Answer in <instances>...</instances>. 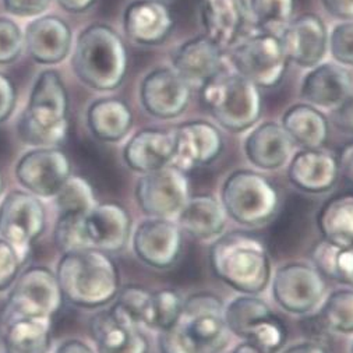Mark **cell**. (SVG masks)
I'll use <instances>...</instances> for the list:
<instances>
[{
	"label": "cell",
	"mask_w": 353,
	"mask_h": 353,
	"mask_svg": "<svg viewBox=\"0 0 353 353\" xmlns=\"http://www.w3.org/2000/svg\"><path fill=\"white\" fill-rule=\"evenodd\" d=\"M223 302L210 292H199L183 301L176 321L159 332L161 353H219L229 345Z\"/></svg>",
	"instance_id": "cell-1"
},
{
	"label": "cell",
	"mask_w": 353,
	"mask_h": 353,
	"mask_svg": "<svg viewBox=\"0 0 353 353\" xmlns=\"http://www.w3.org/2000/svg\"><path fill=\"white\" fill-rule=\"evenodd\" d=\"M208 260L214 275L242 295H260L272 278L265 243L248 232L221 234L210 246Z\"/></svg>",
	"instance_id": "cell-2"
},
{
	"label": "cell",
	"mask_w": 353,
	"mask_h": 353,
	"mask_svg": "<svg viewBox=\"0 0 353 353\" xmlns=\"http://www.w3.org/2000/svg\"><path fill=\"white\" fill-rule=\"evenodd\" d=\"M54 274L65 299L81 309H102L121 290L119 268L109 253L98 249L65 253Z\"/></svg>",
	"instance_id": "cell-3"
},
{
	"label": "cell",
	"mask_w": 353,
	"mask_h": 353,
	"mask_svg": "<svg viewBox=\"0 0 353 353\" xmlns=\"http://www.w3.org/2000/svg\"><path fill=\"white\" fill-rule=\"evenodd\" d=\"M17 132L23 143L35 147L61 145L69 133V94L56 70L42 72L21 113Z\"/></svg>",
	"instance_id": "cell-4"
},
{
	"label": "cell",
	"mask_w": 353,
	"mask_h": 353,
	"mask_svg": "<svg viewBox=\"0 0 353 353\" xmlns=\"http://www.w3.org/2000/svg\"><path fill=\"white\" fill-rule=\"evenodd\" d=\"M72 65L76 76L97 91H113L123 83L129 56L128 49L112 27L95 23L77 38Z\"/></svg>",
	"instance_id": "cell-5"
},
{
	"label": "cell",
	"mask_w": 353,
	"mask_h": 353,
	"mask_svg": "<svg viewBox=\"0 0 353 353\" xmlns=\"http://www.w3.org/2000/svg\"><path fill=\"white\" fill-rule=\"evenodd\" d=\"M260 90L238 72L223 69L201 85V102L221 128L243 133L254 128L261 116Z\"/></svg>",
	"instance_id": "cell-6"
},
{
	"label": "cell",
	"mask_w": 353,
	"mask_h": 353,
	"mask_svg": "<svg viewBox=\"0 0 353 353\" xmlns=\"http://www.w3.org/2000/svg\"><path fill=\"white\" fill-rule=\"evenodd\" d=\"M219 200L228 218L243 226L264 225L279 208V193L272 182L249 169L234 170L228 176Z\"/></svg>",
	"instance_id": "cell-7"
},
{
	"label": "cell",
	"mask_w": 353,
	"mask_h": 353,
	"mask_svg": "<svg viewBox=\"0 0 353 353\" xmlns=\"http://www.w3.org/2000/svg\"><path fill=\"white\" fill-rule=\"evenodd\" d=\"M65 302L56 274L46 267L35 265L19 275L5 306L6 324L24 317H50L61 312Z\"/></svg>",
	"instance_id": "cell-8"
},
{
	"label": "cell",
	"mask_w": 353,
	"mask_h": 353,
	"mask_svg": "<svg viewBox=\"0 0 353 353\" xmlns=\"http://www.w3.org/2000/svg\"><path fill=\"white\" fill-rule=\"evenodd\" d=\"M223 319L230 334L274 353L286 343L288 332L283 321L257 295H242L232 299L223 306Z\"/></svg>",
	"instance_id": "cell-9"
},
{
	"label": "cell",
	"mask_w": 353,
	"mask_h": 353,
	"mask_svg": "<svg viewBox=\"0 0 353 353\" xmlns=\"http://www.w3.org/2000/svg\"><path fill=\"white\" fill-rule=\"evenodd\" d=\"M274 302L286 313L295 316L317 310L327 296V279L307 263L293 261L275 270L271 278Z\"/></svg>",
	"instance_id": "cell-10"
},
{
	"label": "cell",
	"mask_w": 353,
	"mask_h": 353,
	"mask_svg": "<svg viewBox=\"0 0 353 353\" xmlns=\"http://www.w3.org/2000/svg\"><path fill=\"white\" fill-rule=\"evenodd\" d=\"M230 62L234 72L259 88L276 87L283 80L289 63L281 38L263 31L234 45Z\"/></svg>",
	"instance_id": "cell-11"
},
{
	"label": "cell",
	"mask_w": 353,
	"mask_h": 353,
	"mask_svg": "<svg viewBox=\"0 0 353 353\" xmlns=\"http://www.w3.org/2000/svg\"><path fill=\"white\" fill-rule=\"evenodd\" d=\"M190 197L188 173L173 165L144 173L136 185L137 204L150 218H176Z\"/></svg>",
	"instance_id": "cell-12"
},
{
	"label": "cell",
	"mask_w": 353,
	"mask_h": 353,
	"mask_svg": "<svg viewBox=\"0 0 353 353\" xmlns=\"http://www.w3.org/2000/svg\"><path fill=\"white\" fill-rule=\"evenodd\" d=\"M46 226V211L30 192L14 190L0 204V236L9 241L24 261L28 260L35 241Z\"/></svg>",
	"instance_id": "cell-13"
},
{
	"label": "cell",
	"mask_w": 353,
	"mask_h": 353,
	"mask_svg": "<svg viewBox=\"0 0 353 353\" xmlns=\"http://www.w3.org/2000/svg\"><path fill=\"white\" fill-rule=\"evenodd\" d=\"M70 176L72 161L57 147H35L24 154L16 166L19 183L42 199L54 197Z\"/></svg>",
	"instance_id": "cell-14"
},
{
	"label": "cell",
	"mask_w": 353,
	"mask_h": 353,
	"mask_svg": "<svg viewBox=\"0 0 353 353\" xmlns=\"http://www.w3.org/2000/svg\"><path fill=\"white\" fill-rule=\"evenodd\" d=\"M137 259L157 270L170 268L183 248V232L178 222L166 218H148L137 225L133 234Z\"/></svg>",
	"instance_id": "cell-15"
},
{
	"label": "cell",
	"mask_w": 353,
	"mask_h": 353,
	"mask_svg": "<svg viewBox=\"0 0 353 353\" xmlns=\"http://www.w3.org/2000/svg\"><path fill=\"white\" fill-rule=\"evenodd\" d=\"M140 99L143 108L157 119H174L190 103L192 84L174 69L158 68L141 81Z\"/></svg>",
	"instance_id": "cell-16"
},
{
	"label": "cell",
	"mask_w": 353,
	"mask_h": 353,
	"mask_svg": "<svg viewBox=\"0 0 353 353\" xmlns=\"http://www.w3.org/2000/svg\"><path fill=\"white\" fill-rule=\"evenodd\" d=\"M173 132L174 154L172 163L183 172L210 165L223 150L221 132L205 121H192L179 125Z\"/></svg>",
	"instance_id": "cell-17"
},
{
	"label": "cell",
	"mask_w": 353,
	"mask_h": 353,
	"mask_svg": "<svg viewBox=\"0 0 353 353\" xmlns=\"http://www.w3.org/2000/svg\"><path fill=\"white\" fill-rule=\"evenodd\" d=\"M84 233L91 249L122 252L132 236V216L119 203H98L84 216Z\"/></svg>",
	"instance_id": "cell-18"
},
{
	"label": "cell",
	"mask_w": 353,
	"mask_h": 353,
	"mask_svg": "<svg viewBox=\"0 0 353 353\" xmlns=\"http://www.w3.org/2000/svg\"><path fill=\"white\" fill-rule=\"evenodd\" d=\"M288 61L301 68L320 65L328 50V32L324 21L313 13L292 20L279 35Z\"/></svg>",
	"instance_id": "cell-19"
},
{
	"label": "cell",
	"mask_w": 353,
	"mask_h": 353,
	"mask_svg": "<svg viewBox=\"0 0 353 353\" xmlns=\"http://www.w3.org/2000/svg\"><path fill=\"white\" fill-rule=\"evenodd\" d=\"M201 20L205 35L221 49L246 38L250 10L245 0H203Z\"/></svg>",
	"instance_id": "cell-20"
},
{
	"label": "cell",
	"mask_w": 353,
	"mask_h": 353,
	"mask_svg": "<svg viewBox=\"0 0 353 353\" xmlns=\"http://www.w3.org/2000/svg\"><path fill=\"white\" fill-rule=\"evenodd\" d=\"M339 178L338 158L321 148H303L292 157L288 166V179L296 189L321 194L330 192Z\"/></svg>",
	"instance_id": "cell-21"
},
{
	"label": "cell",
	"mask_w": 353,
	"mask_h": 353,
	"mask_svg": "<svg viewBox=\"0 0 353 353\" xmlns=\"http://www.w3.org/2000/svg\"><path fill=\"white\" fill-rule=\"evenodd\" d=\"M24 45L37 63L57 65L70 53L72 28L56 16L35 19L26 28Z\"/></svg>",
	"instance_id": "cell-22"
},
{
	"label": "cell",
	"mask_w": 353,
	"mask_h": 353,
	"mask_svg": "<svg viewBox=\"0 0 353 353\" xmlns=\"http://www.w3.org/2000/svg\"><path fill=\"white\" fill-rule=\"evenodd\" d=\"M173 26V16L161 0H134L123 14L125 34L139 45L162 43L172 32Z\"/></svg>",
	"instance_id": "cell-23"
},
{
	"label": "cell",
	"mask_w": 353,
	"mask_h": 353,
	"mask_svg": "<svg viewBox=\"0 0 353 353\" xmlns=\"http://www.w3.org/2000/svg\"><path fill=\"white\" fill-rule=\"evenodd\" d=\"M172 62L173 69L192 85H203L225 69L222 49L207 35L182 43L173 54Z\"/></svg>",
	"instance_id": "cell-24"
},
{
	"label": "cell",
	"mask_w": 353,
	"mask_h": 353,
	"mask_svg": "<svg viewBox=\"0 0 353 353\" xmlns=\"http://www.w3.org/2000/svg\"><path fill=\"white\" fill-rule=\"evenodd\" d=\"M293 145L282 125L264 122L256 126L245 140V154L249 162L261 170L283 168L292 155Z\"/></svg>",
	"instance_id": "cell-25"
},
{
	"label": "cell",
	"mask_w": 353,
	"mask_h": 353,
	"mask_svg": "<svg viewBox=\"0 0 353 353\" xmlns=\"http://www.w3.org/2000/svg\"><path fill=\"white\" fill-rule=\"evenodd\" d=\"M173 154V132L143 129L128 141L123 150V159L132 170L144 174L170 165Z\"/></svg>",
	"instance_id": "cell-26"
},
{
	"label": "cell",
	"mask_w": 353,
	"mask_h": 353,
	"mask_svg": "<svg viewBox=\"0 0 353 353\" xmlns=\"http://www.w3.org/2000/svg\"><path fill=\"white\" fill-rule=\"evenodd\" d=\"M352 95V77L341 65L323 63L312 68L305 76L301 97L307 103L334 108Z\"/></svg>",
	"instance_id": "cell-27"
},
{
	"label": "cell",
	"mask_w": 353,
	"mask_h": 353,
	"mask_svg": "<svg viewBox=\"0 0 353 353\" xmlns=\"http://www.w3.org/2000/svg\"><path fill=\"white\" fill-rule=\"evenodd\" d=\"M91 335L98 353H148L150 342L140 327L116 321L109 309L97 313L91 323Z\"/></svg>",
	"instance_id": "cell-28"
},
{
	"label": "cell",
	"mask_w": 353,
	"mask_h": 353,
	"mask_svg": "<svg viewBox=\"0 0 353 353\" xmlns=\"http://www.w3.org/2000/svg\"><path fill=\"white\" fill-rule=\"evenodd\" d=\"M182 232L200 241L216 239L226 228L228 215L225 208L212 194L192 196L176 216Z\"/></svg>",
	"instance_id": "cell-29"
},
{
	"label": "cell",
	"mask_w": 353,
	"mask_h": 353,
	"mask_svg": "<svg viewBox=\"0 0 353 353\" xmlns=\"http://www.w3.org/2000/svg\"><path fill=\"white\" fill-rule=\"evenodd\" d=\"M87 123L98 140L117 143L132 130L133 112L123 99L101 98L90 105Z\"/></svg>",
	"instance_id": "cell-30"
},
{
	"label": "cell",
	"mask_w": 353,
	"mask_h": 353,
	"mask_svg": "<svg viewBox=\"0 0 353 353\" xmlns=\"http://www.w3.org/2000/svg\"><path fill=\"white\" fill-rule=\"evenodd\" d=\"M282 128L292 141L302 148H321L330 134V122L317 106L310 103H296L282 116Z\"/></svg>",
	"instance_id": "cell-31"
},
{
	"label": "cell",
	"mask_w": 353,
	"mask_h": 353,
	"mask_svg": "<svg viewBox=\"0 0 353 353\" xmlns=\"http://www.w3.org/2000/svg\"><path fill=\"white\" fill-rule=\"evenodd\" d=\"M50 317H24L6 324L3 347L6 353H49L52 347Z\"/></svg>",
	"instance_id": "cell-32"
},
{
	"label": "cell",
	"mask_w": 353,
	"mask_h": 353,
	"mask_svg": "<svg viewBox=\"0 0 353 353\" xmlns=\"http://www.w3.org/2000/svg\"><path fill=\"white\" fill-rule=\"evenodd\" d=\"M317 226L324 241L338 246H353V194H338L327 200L319 214Z\"/></svg>",
	"instance_id": "cell-33"
},
{
	"label": "cell",
	"mask_w": 353,
	"mask_h": 353,
	"mask_svg": "<svg viewBox=\"0 0 353 353\" xmlns=\"http://www.w3.org/2000/svg\"><path fill=\"white\" fill-rule=\"evenodd\" d=\"M312 260L325 279L353 289V246L343 248L323 239L314 246Z\"/></svg>",
	"instance_id": "cell-34"
},
{
	"label": "cell",
	"mask_w": 353,
	"mask_h": 353,
	"mask_svg": "<svg viewBox=\"0 0 353 353\" xmlns=\"http://www.w3.org/2000/svg\"><path fill=\"white\" fill-rule=\"evenodd\" d=\"M321 325L336 334H353V289L343 288L331 292L319 307Z\"/></svg>",
	"instance_id": "cell-35"
},
{
	"label": "cell",
	"mask_w": 353,
	"mask_h": 353,
	"mask_svg": "<svg viewBox=\"0 0 353 353\" xmlns=\"http://www.w3.org/2000/svg\"><path fill=\"white\" fill-rule=\"evenodd\" d=\"M249 10L260 31L279 37L293 20L295 0H250Z\"/></svg>",
	"instance_id": "cell-36"
},
{
	"label": "cell",
	"mask_w": 353,
	"mask_h": 353,
	"mask_svg": "<svg viewBox=\"0 0 353 353\" xmlns=\"http://www.w3.org/2000/svg\"><path fill=\"white\" fill-rule=\"evenodd\" d=\"M54 203L59 215H85L98 204L92 185L74 174L57 192Z\"/></svg>",
	"instance_id": "cell-37"
},
{
	"label": "cell",
	"mask_w": 353,
	"mask_h": 353,
	"mask_svg": "<svg viewBox=\"0 0 353 353\" xmlns=\"http://www.w3.org/2000/svg\"><path fill=\"white\" fill-rule=\"evenodd\" d=\"M183 298L178 290L163 288L151 293V306L150 314L145 327L154 331H165L168 330L176 319L183 306Z\"/></svg>",
	"instance_id": "cell-38"
},
{
	"label": "cell",
	"mask_w": 353,
	"mask_h": 353,
	"mask_svg": "<svg viewBox=\"0 0 353 353\" xmlns=\"http://www.w3.org/2000/svg\"><path fill=\"white\" fill-rule=\"evenodd\" d=\"M85 215H59L54 228V242L62 252L91 249L84 233Z\"/></svg>",
	"instance_id": "cell-39"
},
{
	"label": "cell",
	"mask_w": 353,
	"mask_h": 353,
	"mask_svg": "<svg viewBox=\"0 0 353 353\" xmlns=\"http://www.w3.org/2000/svg\"><path fill=\"white\" fill-rule=\"evenodd\" d=\"M24 46V34L10 19L0 17V65L17 61Z\"/></svg>",
	"instance_id": "cell-40"
},
{
	"label": "cell",
	"mask_w": 353,
	"mask_h": 353,
	"mask_svg": "<svg viewBox=\"0 0 353 353\" xmlns=\"http://www.w3.org/2000/svg\"><path fill=\"white\" fill-rule=\"evenodd\" d=\"M328 49L341 66L353 68V23L338 24L328 37Z\"/></svg>",
	"instance_id": "cell-41"
},
{
	"label": "cell",
	"mask_w": 353,
	"mask_h": 353,
	"mask_svg": "<svg viewBox=\"0 0 353 353\" xmlns=\"http://www.w3.org/2000/svg\"><path fill=\"white\" fill-rule=\"evenodd\" d=\"M26 261L14 246L0 236V292H5L13 286L21 274Z\"/></svg>",
	"instance_id": "cell-42"
},
{
	"label": "cell",
	"mask_w": 353,
	"mask_h": 353,
	"mask_svg": "<svg viewBox=\"0 0 353 353\" xmlns=\"http://www.w3.org/2000/svg\"><path fill=\"white\" fill-rule=\"evenodd\" d=\"M52 0H3L5 9L19 17H35L42 14Z\"/></svg>",
	"instance_id": "cell-43"
},
{
	"label": "cell",
	"mask_w": 353,
	"mask_h": 353,
	"mask_svg": "<svg viewBox=\"0 0 353 353\" xmlns=\"http://www.w3.org/2000/svg\"><path fill=\"white\" fill-rule=\"evenodd\" d=\"M17 101V92L12 79L0 73V123L6 122L12 116Z\"/></svg>",
	"instance_id": "cell-44"
},
{
	"label": "cell",
	"mask_w": 353,
	"mask_h": 353,
	"mask_svg": "<svg viewBox=\"0 0 353 353\" xmlns=\"http://www.w3.org/2000/svg\"><path fill=\"white\" fill-rule=\"evenodd\" d=\"M331 121L341 132L353 134V95L335 106Z\"/></svg>",
	"instance_id": "cell-45"
},
{
	"label": "cell",
	"mask_w": 353,
	"mask_h": 353,
	"mask_svg": "<svg viewBox=\"0 0 353 353\" xmlns=\"http://www.w3.org/2000/svg\"><path fill=\"white\" fill-rule=\"evenodd\" d=\"M324 9L339 20H353V0H321Z\"/></svg>",
	"instance_id": "cell-46"
},
{
	"label": "cell",
	"mask_w": 353,
	"mask_h": 353,
	"mask_svg": "<svg viewBox=\"0 0 353 353\" xmlns=\"http://www.w3.org/2000/svg\"><path fill=\"white\" fill-rule=\"evenodd\" d=\"M339 174L353 186V141L342 147L338 157Z\"/></svg>",
	"instance_id": "cell-47"
},
{
	"label": "cell",
	"mask_w": 353,
	"mask_h": 353,
	"mask_svg": "<svg viewBox=\"0 0 353 353\" xmlns=\"http://www.w3.org/2000/svg\"><path fill=\"white\" fill-rule=\"evenodd\" d=\"M281 353H328L327 349L319 343V342H312V341H303L298 342L295 345H292L282 350Z\"/></svg>",
	"instance_id": "cell-48"
},
{
	"label": "cell",
	"mask_w": 353,
	"mask_h": 353,
	"mask_svg": "<svg viewBox=\"0 0 353 353\" xmlns=\"http://www.w3.org/2000/svg\"><path fill=\"white\" fill-rule=\"evenodd\" d=\"M56 353H94V350L84 341L68 339L57 346Z\"/></svg>",
	"instance_id": "cell-49"
},
{
	"label": "cell",
	"mask_w": 353,
	"mask_h": 353,
	"mask_svg": "<svg viewBox=\"0 0 353 353\" xmlns=\"http://www.w3.org/2000/svg\"><path fill=\"white\" fill-rule=\"evenodd\" d=\"M63 10L69 13H84L88 10L97 0H56Z\"/></svg>",
	"instance_id": "cell-50"
},
{
	"label": "cell",
	"mask_w": 353,
	"mask_h": 353,
	"mask_svg": "<svg viewBox=\"0 0 353 353\" xmlns=\"http://www.w3.org/2000/svg\"><path fill=\"white\" fill-rule=\"evenodd\" d=\"M230 353H274L254 342H250V341H243L241 342L236 347H234Z\"/></svg>",
	"instance_id": "cell-51"
},
{
	"label": "cell",
	"mask_w": 353,
	"mask_h": 353,
	"mask_svg": "<svg viewBox=\"0 0 353 353\" xmlns=\"http://www.w3.org/2000/svg\"><path fill=\"white\" fill-rule=\"evenodd\" d=\"M3 192H5V179H3L2 172H0V197H2Z\"/></svg>",
	"instance_id": "cell-52"
},
{
	"label": "cell",
	"mask_w": 353,
	"mask_h": 353,
	"mask_svg": "<svg viewBox=\"0 0 353 353\" xmlns=\"http://www.w3.org/2000/svg\"><path fill=\"white\" fill-rule=\"evenodd\" d=\"M0 353H6V352H5V347L0 346Z\"/></svg>",
	"instance_id": "cell-53"
},
{
	"label": "cell",
	"mask_w": 353,
	"mask_h": 353,
	"mask_svg": "<svg viewBox=\"0 0 353 353\" xmlns=\"http://www.w3.org/2000/svg\"><path fill=\"white\" fill-rule=\"evenodd\" d=\"M352 353H353V345H352Z\"/></svg>",
	"instance_id": "cell-54"
}]
</instances>
